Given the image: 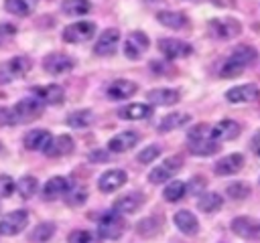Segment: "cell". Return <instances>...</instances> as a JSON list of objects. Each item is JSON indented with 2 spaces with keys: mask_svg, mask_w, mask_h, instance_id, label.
I'll list each match as a JSON object with an SVG mask.
<instances>
[{
  "mask_svg": "<svg viewBox=\"0 0 260 243\" xmlns=\"http://www.w3.org/2000/svg\"><path fill=\"white\" fill-rule=\"evenodd\" d=\"M256 61V49L250 45H238L219 65V77L223 79H232L242 75V71L246 67H250Z\"/></svg>",
  "mask_w": 260,
  "mask_h": 243,
  "instance_id": "6da1fadb",
  "label": "cell"
},
{
  "mask_svg": "<svg viewBox=\"0 0 260 243\" xmlns=\"http://www.w3.org/2000/svg\"><path fill=\"white\" fill-rule=\"evenodd\" d=\"M73 148H75L73 138H71V136H67V134H61V136H57V138H51V142H49V146H47L45 154H47V156H51V158L67 156V154H71V152H73Z\"/></svg>",
  "mask_w": 260,
  "mask_h": 243,
  "instance_id": "44dd1931",
  "label": "cell"
},
{
  "mask_svg": "<svg viewBox=\"0 0 260 243\" xmlns=\"http://www.w3.org/2000/svg\"><path fill=\"white\" fill-rule=\"evenodd\" d=\"M32 95L43 105H57V103H63V99H65L63 87L53 85V83L51 85H37V87H32Z\"/></svg>",
  "mask_w": 260,
  "mask_h": 243,
  "instance_id": "7c38bea8",
  "label": "cell"
},
{
  "mask_svg": "<svg viewBox=\"0 0 260 243\" xmlns=\"http://www.w3.org/2000/svg\"><path fill=\"white\" fill-rule=\"evenodd\" d=\"M173 221H175L177 229L181 233H185V235H197V231H199V221L189 211H177L175 217H173Z\"/></svg>",
  "mask_w": 260,
  "mask_h": 243,
  "instance_id": "4316f807",
  "label": "cell"
},
{
  "mask_svg": "<svg viewBox=\"0 0 260 243\" xmlns=\"http://www.w3.org/2000/svg\"><path fill=\"white\" fill-rule=\"evenodd\" d=\"M118 45H120V30L118 28H106L100 34V38L95 40L93 53L98 57H112L118 51Z\"/></svg>",
  "mask_w": 260,
  "mask_h": 243,
  "instance_id": "ba28073f",
  "label": "cell"
},
{
  "mask_svg": "<svg viewBox=\"0 0 260 243\" xmlns=\"http://www.w3.org/2000/svg\"><path fill=\"white\" fill-rule=\"evenodd\" d=\"M225 192H228V196L234 198V200H244V198H248V194H250V184H248V182H232V184H228Z\"/></svg>",
  "mask_w": 260,
  "mask_h": 243,
  "instance_id": "74e56055",
  "label": "cell"
},
{
  "mask_svg": "<svg viewBox=\"0 0 260 243\" xmlns=\"http://www.w3.org/2000/svg\"><path fill=\"white\" fill-rule=\"evenodd\" d=\"M14 32V26H10V24H2L0 26V34H12Z\"/></svg>",
  "mask_w": 260,
  "mask_h": 243,
  "instance_id": "c3c4849f",
  "label": "cell"
},
{
  "mask_svg": "<svg viewBox=\"0 0 260 243\" xmlns=\"http://www.w3.org/2000/svg\"><path fill=\"white\" fill-rule=\"evenodd\" d=\"M156 20L162 26L173 28V30H179L187 24V16L183 12H177V10H160V12H156Z\"/></svg>",
  "mask_w": 260,
  "mask_h": 243,
  "instance_id": "f1b7e54d",
  "label": "cell"
},
{
  "mask_svg": "<svg viewBox=\"0 0 260 243\" xmlns=\"http://www.w3.org/2000/svg\"><path fill=\"white\" fill-rule=\"evenodd\" d=\"M91 117H93V113L89 109H79V111H73V113L67 115V124L71 128L79 130V128H87L91 124Z\"/></svg>",
  "mask_w": 260,
  "mask_h": 243,
  "instance_id": "d590c367",
  "label": "cell"
},
{
  "mask_svg": "<svg viewBox=\"0 0 260 243\" xmlns=\"http://www.w3.org/2000/svg\"><path fill=\"white\" fill-rule=\"evenodd\" d=\"M183 166V156H171L167 158L162 164L154 166V170H150L148 174V180L154 182V184H160V182H167L175 172H179Z\"/></svg>",
  "mask_w": 260,
  "mask_h": 243,
  "instance_id": "9c48e42d",
  "label": "cell"
},
{
  "mask_svg": "<svg viewBox=\"0 0 260 243\" xmlns=\"http://www.w3.org/2000/svg\"><path fill=\"white\" fill-rule=\"evenodd\" d=\"M230 227L242 239H256V237H260V225L256 221L248 219V217H236Z\"/></svg>",
  "mask_w": 260,
  "mask_h": 243,
  "instance_id": "d6986e66",
  "label": "cell"
},
{
  "mask_svg": "<svg viewBox=\"0 0 260 243\" xmlns=\"http://www.w3.org/2000/svg\"><path fill=\"white\" fill-rule=\"evenodd\" d=\"M30 67H32V61L26 55H16V57L8 59L6 63L0 65V85L10 83V81L26 75L30 71Z\"/></svg>",
  "mask_w": 260,
  "mask_h": 243,
  "instance_id": "7a4b0ae2",
  "label": "cell"
},
{
  "mask_svg": "<svg viewBox=\"0 0 260 243\" xmlns=\"http://www.w3.org/2000/svg\"><path fill=\"white\" fill-rule=\"evenodd\" d=\"M126 180H128V174H126L124 170L112 168V170H106V172L100 176L98 186H100L102 192H114V190H118L120 186H124Z\"/></svg>",
  "mask_w": 260,
  "mask_h": 243,
  "instance_id": "e0dca14e",
  "label": "cell"
},
{
  "mask_svg": "<svg viewBox=\"0 0 260 243\" xmlns=\"http://www.w3.org/2000/svg\"><path fill=\"white\" fill-rule=\"evenodd\" d=\"M146 99L154 105H175L181 99L179 89H171V87H158L146 93Z\"/></svg>",
  "mask_w": 260,
  "mask_h": 243,
  "instance_id": "7402d4cb",
  "label": "cell"
},
{
  "mask_svg": "<svg viewBox=\"0 0 260 243\" xmlns=\"http://www.w3.org/2000/svg\"><path fill=\"white\" fill-rule=\"evenodd\" d=\"M67 241L69 243H100V237L93 235V233H89V231L79 229V231H73Z\"/></svg>",
  "mask_w": 260,
  "mask_h": 243,
  "instance_id": "ab89813d",
  "label": "cell"
},
{
  "mask_svg": "<svg viewBox=\"0 0 260 243\" xmlns=\"http://www.w3.org/2000/svg\"><path fill=\"white\" fill-rule=\"evenodd\" d=\"M138 140H140V136H138L136 132H130V130H128V132H122V134L110 138L108 150H110V152H126V150H130V148H134V146L138 144Z\"/></svg>",
  "mask_w": 260,
  "mask_h": 243,
  "instance_id": "603a6c76",
  "label": "cell"
},
{
  "mask_svg": "<svg viewBox=\"0 0 260 243\" xmlns=\"http://www.w3.org/2000/svg\"><path fill=\"white\" fill-rule=\"evenodd\" d=\"M158 51L167 57V59H181L193 53L189 43H183L179 38H160L158 40Z\"/></svg>",
  "mask_w": 260,
  "mask_h": 243,
  "instance_id": "5bb4252c",
  "label": "cell"
},
{
  "mask_svg": "<svg viewBox=\"0 0 260 243\" xmlns=\"http://www.w3.org/2000/svg\"><path fill=\"white\" fill-rule=\"evenodd\" d=\"M189 119H191L189 113H179V111L169 113V115H165V117L160 119V124H158V132H171V130H177V128L185 126Z\"/></svg>",
  "mask_w": 260,
  "mask_h": 243,
  "instance_id": "4dcf8cb0",
  "label": "cell"
},
{
  "mask_svg": "<svg viewBox=\"0 0 260 243\" xmlns=\"http://www.w3.org/2000/svg\"><path fill=\"white\" fill-rule=\"evenodd\" d=\"M160 227H152V217H146L140 225H138V233L142 237H154V233H158Z\"/></svg>",
  "mask_w": 260,
  "mask_h": 243,
  "instance_id": "ee69618b",
  "label": "cell"
},
{
  "mask_svg": "<svg viewBox=\"0 0 260 243\" xmlns=\"http://www.w3.org/2000/svg\"><path fill=\"white\" fill-rule=\"evenodd\" d=\"M185 192H187V184L181 182V180H173L169 186H165L162 196H165L169 202H177V200H181V198L185 196Z\"/></svg>",
  "mask_w": 260,
  "mask_h": 243,
  "instance_id": "e575fe53",
  "label": "cell"
},
{
  "mask_svg": "<svg viewBox=\"0 0 260 243\" xmlns=\"http://www.w3.org/2000/svg\"><path fill=\"white\" fill-rule=\"evenodd\" d=\"M195 138H211V126L199 124V126L191 128L189 134H187V140H195Z\"/></svg>",
  "mask_w": 260,
  "mask_h": 243,
  "instance_id": "7bdbcfd3",
  "label": "cell"
},
{
  "mask_svg": "<svg viewBox=\"0 0 260 243\" xmlns=\"http://www.w3.org/2000/svg\"><path fill=\"white\" fill-rule=\"evenodd\" d=\"M26 225H28V213L22 211V209L12 211V213H8V215L0 221V235H8V237L18 235V233L24 231Z\"/></svg>",
  "mask_w": 260,
  "mask_h": 243,
  "instance_id": "52a82bcc",
  "label": "cell"
},
{
  "mask_svg": "<svg viewBox=\"0 0 260 243\" xmlns=\"http://www.w3.org/2000/svg\"><path fill=\"white\" fill-rule=\"evenodd\" d=\"M142 205H144V194L132 190V192L122 194V196L114 202V213H118V215H122V217H124V215H132V213H136Z\"/></svg>",
  "mask_w": 260,
  "mask_h": 243,
  "instance_id": "9a60e30c",
  "label": "cell"
},
{
  "mask_svg": "<svg viewBox=\"0 0 260 243\" xmlns=\"http://www.w3.org/2000/svg\"><path fill=\"white\" fill-rule=\"evenodd\" d=\"M14 190H16V182L8 174H0V198L10 196Z\"/></svg>",
  "mask_w": 260,
  "mask_h": 243,
  "instance_id": "b9f144b4",
  "label": "cell"
},
{
  "mask_svg": "<svg viewBox=\"0 0 260 243\" xmlns=\"http://www.w3.org/2000/svg\"><path fill=\"white\" fill-rule=\"evenodd\" d=\"M43 69L49 75H63V73L73 69V59L69 55H65V53H51V55L45 57Z\"/></svg>",
  "mask_w": 260,
  "mask_h": 243,
  "instance_id": "8fae6325",
  "label": "cell"
},
{
  "mask_svg": "<svg viewBox=\"0 0 260 243\" xmlns=\"http://www.w3.org/2000/svg\"><path fill=\"white\" fill-rule=\"evenodd\" d=\"M252 148H254V152L260 156V130L254 134V138H252Z\"/></svg>",
  "mask_w": 260,
  "mask_h": 243,
  "instance_id": "7dc6e473",
  "label": "cell"
},
{
  "mask_svg": "<svg viewBox=\"0 0 260 243\" xmlns=\"http://www.w3.org/2000/svg\"><path fill=\"white\" fill-rule=\"evenodd\" d=\"M12 124H16L14 115H12V109L0 107V126H12Z\"/></svg>",
  "mask_w": 260,
  "mask_h": 243,
  "instance_id": "f6af8a7d",
  "label": "cell"
},
{
  "mask_svg": "<svg viewBox=\"0 0 260 243\" xmlns=\"http://www.w3.org/2000/svg\"><path fill=\"white\" fill-rule=\"evenodd\" d=\"M242 132V126L234 119H221L215 126H211V138L215 142H230L234 138H238Z\"/></svg>",
  "mask_w": 260,
  "mask_h": 243,
  "instance_id": "2e32d148",
  "label": "cell"
},
{
  "mask_svg": "<svg viewBox=\"0 0 260 243\" xmlns=\"http://www.w3.org/2000/svg\"><path fill=\"white\" fill-rule=\"evenodd\" d=\"M148 47H150L148 36L142 30H132L124 40V55L128 59H138V57H142L146 53Z\"/></svg>",
  "mask_w": 260,
  "mask_h": 243,
  "instance_id": "30bf717a",
  "label": "cell"
},
{
  "mask_svg": "<svg viewBox=\"0 0 260 243\" xmlns=\"http://www.w3.org/2000/svg\"><path fill=\"white\" fill-rule=\"evenodd\" d=\"M260 97V89L254 83H244V85H236L232 89H228L225 99L232 103H252Z\"/></svg>",
  "mask_w": 260,
  "mask_h": 243,
  "instance_id": "4fadbf2b",
  "label": "cell"
},
{
  "mask_svg": "<svg viewBox=\"0 0 260 243\" xmlns=\"http://www.w3.org/2000/svg\"><path fill=\"white\" fill-rule=\"evenodd\" d=\"M16 190L22 198H30L37 190H39V182L35 176H22L18 182H16Z\"/></svg>",
  "mask_w": 260,
  "mask_h": 243,
  "instance_id": "8d00e7d4",
  "label": "cell"
},
{
  "mask_svg": "<svg viewBox=\"0 0 260 243\" xmlns=\"http://www.w3.org/2000/svg\"><path fill=\"white\" fill-rule=\"evenodd\" d=\"M4 8L14 16H28L30 6L26 0H4Z\"/></svg>",
  "mask_w": 260,
  "mask_h": 243,
  "instance_id": "f35d334b",
  "label": "cell"
},
{
  "mask_svg": "<svg viewBox=\"0 0 260 243\" xmlns=\"http://www.w3.org/2000/svg\"><path fill=\"white\" fill-rule=\"evenodd\" d=\"M242 166H244V156L240 152H234L215 162V174L230 176V174H236L238 170H242Z\"/></svg>",
  "mask_w": 260,
  "mask_h": 243,
  "instance_id": "ffe728a7",
  "label": "cell"
},
{
  "mask_svg": "<svg viewBox=\"0 0 260 243\" xmlns=\"http://www.w3.org/2000/svg\"><path fill=\"white\" fill-rule=\"evenodd\" d=\"M221 196L217 194V192H203L201 196H199V202H197V207H199V211H203V213H213V211H217V209H221Z\"/></svg>",
  "mask_w": 260,
  "mask_h": 243,
  "instance_id": "836d02e7",
  "label": "cell"
},
{
  "mask_svg": "<svg viewBox=\"0 0 260 243\" xmlns=\"http://www.w3.org/2000/svg\"><path fill=\"white\" fill-rule=\"evenodd\" d=\"M160 154V146H156V144H150V146H146L144 150H140L138 154H136V158H138V162H142V164H148V162H152L156 156Z\"/></svg>",
  "mask_w": 260,
  "mask_h": 243,
  "instance_id": "60d3db41",
  "label": "cell"
},
{
  "mask_svg": "<svg viewBox=\"0 0 260 243\" xmlns=\"http://www.w3.org/2000/svg\"><path fill=\"white\" fill-rule=\"evenodd\" d=\"M240 32H242V24L236 18L225 16V18H213V20H209V34L213 38L230 40V38H236Z\"/></svg>",
  "mask_w": 260,
  "mask_h": 243,
  "instance_id": "277c9868",
  "label": "cell"
},
{
  "mask_svg": "<svg viewBox=\"0 0 260 243\" xmlns=\"http://www.w3.org/2000/svg\"><path fill=\"white\" fill-rule=\"evenodd\" d=\"M43 113V103L35 97H26V99H20L14 107H12V115H14V122L16 124H28L37 117H41Z\"/></svg>",
  "mask_w": 260,
  "mask_h": 243,
  "instance_id": "5b68a950",
  "label": "cell"
},
{
  "mask_svg": "<svg viewBox=\"0 0 260 243\" xmlns=\"http://www.w3.org/2000/svg\"><path fill=\"white\" fill-rule=\"evenodd\" d=\"M93 34H95V22L81 20V22H73V24L65 26L63 40H67V43H83V40L93 38Z\"/></svg>",
  "mask_w": 260,
  "mask_h": 243,
  "instance_id": "8992f818",
  "label": "cell"
},
{
  "mask_svg": "<svg viewBox=\"0 0 260 243\" xmlns=\"http://www.w3.org/2000/svg\"><path fill=\"white\" fill-rule=\"evenodd\" d=\"M91 162H106L108 158H110V154L106 152V150H93L89 156H87Z\"/></svg>",
  "mask_w": 260,
  "mask_h": 243,
  "instance_id": "bcb514c9",
  "label": "cell"
},
{
  "mask_svg": "<svg viewBox=\"0 0 260 243\" xmlns=\"http://www.w3.org/2000/svg\"><path fill=\"white\" fill-rule=\"evenodd\" d=\"M51 134L47 130H30L26 136H24V148L28 150H37V152H45L49 142H51Z\"/></svg>",
  "mask_w": 260,
  "mask_h": 243,
  "instance_id": "cb8c5ba5",
  "label": "cell"
},
{
  "mask_svg": "<svg viewBox=\"0 0 260 243\" xmlns=\"http://www.w3.org/2000/svg\"><path fill=\"white\" fill-rule=\"evenodd\" d=\"M61 10L67 16H83L91 10V4H89V0H63Z\"/></svg>",
  "mask_w": 260,
  "mask_h": 243,
  "instance_id": "f546056e",
  "label": "cell"
},
{
  "mask_svg": "<svg viewBox=\"0 0 260 243\" xmlns=\"http://www.w3.org/2000/svg\"><path fill=\"white\" fill-rule=\"evenodd\" d=\"M152 113V105L148 103H128L118 109V115L122 119H144Z\"/></svg>",
  "mask_w": 260,
  "mask_h": 243,
  "instance_id": "83f0119b",
  "label": "cell"
},
{
  "mask_svg": "<svg viewBox=\"0 0 260 243\" xmlns=\"http://www.w3.org/2000/svg\"><path fill=\"white\" fill-rule=\"evenodd\" d=\"M53 235H55V223L45 221V223H39V225L30 231V241H32V243H45V241H49Z\"/></svg>",
  "mask_w": 260,
  "mask_h": 243,
  "instance_id": "d6a6232c",
  "label": "cell"
},
{
  "mask_svg": "<svg viewBox=\"0 0 260 243\" xmlns=\"http://www.w3.org/2000/svg\"><path fill=\"white\" fill-rule=\"evenodd\" d=\"M98 231H100V237L102 239L114 241V239L122 237V233L126 231V219L122 215L114 213V211L112 213H106L100 219V223H98Z\"/></svg>",
  "mask_w": 260,
  "mask_h": 243,
  "instance_id": "3957f363",
  "label": "cell"
},
{
  "mask_svg": "<svg viewBox=\"0 0 260 243\" xmlns=\"http://www.w3.org/2000/svg\"><path fill=\"white\" fill-rule=\"evenodd\" d=\"M138 91V85L134 81H128V79H116L108 85L106 93L110 99H116V101H122V99H128L132 97L134 93Z\"/></svg>",
  "mask_w": 260,
  "mask_h": 243,
  "instance_id": "ac0fdd59",
  "label": "cell"
},
{
  "mask_svg": "<svg viewBox=\"0 0 260 243\" xmlns=\"http://www.w3.org/2000/svg\"><path fill=\"white\" fill-rule=\"evenodd\" d=\"M87 198V190L83 184H67V190H65V200L67 205L71 207H79L83 205Z\"/></svg>",
  "mask_w": 260,
  "mask_h": 243,
  "instance_id": "1f68e13d",
  "label": "cell"
},
{
  "mask_svg": "<svg viewBox=\"0 0 260 243\" xmlns=\"http://www.w3.org/2000/svg\"><path fill=\"white\" fill-rule=\"evenodd\" d=\"M189 152L195 156H211L219 150V142H215L213 138H195V140H187Z\"/></svg>",
  "mask_w": 260,
  "mask_h": 243,
  "instance_id": "d4e9b609",
  "label": "cell"
},
{
  "mask_svg": "<svg viewBox=\"0 0 260 243\" xmlns=\"http://www.w3.org/2000/svg\"><path fill=\"white\" fill-rule=\"evenodd\" d=\"M67 184H69V182H67V178H63V176H53V178H49V180L43 184L41 194H43V198H45V200H55L57 196L65 194Z\"/></svg>",
  "mask_w": 260,
  "mask_h": 243,
  "instance_id": "484cf974",
  "label": "cell"
}]
</instances>
